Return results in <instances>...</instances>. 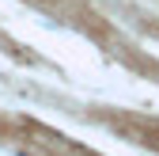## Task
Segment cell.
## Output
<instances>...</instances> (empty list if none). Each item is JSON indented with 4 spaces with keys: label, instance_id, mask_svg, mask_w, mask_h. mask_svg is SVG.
<instances>
[{
    "label": "cell",
    "instance_id": "6da1fadb",
    "mask_svg": "<svg viewBox=\"0 0 159 156\" xmlns=\"http://www.w3.org/2000/svg\"><path fill=\"white\" fill-rule=\"evenodd\" d=\"M15 156H30V152H15Z\"/></svg>",
    "mask_w": 159,
    "mask_h": 156
}]
</instances>
